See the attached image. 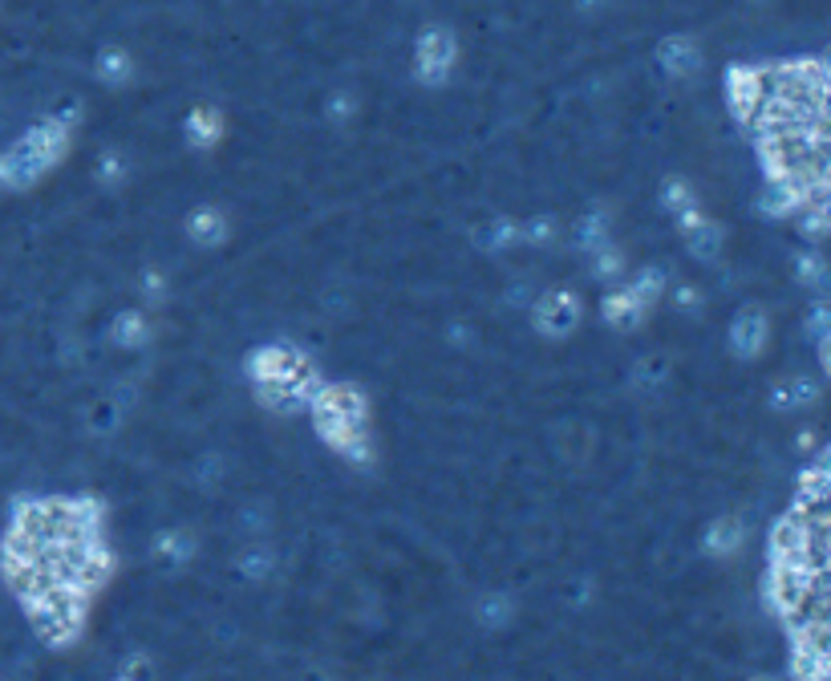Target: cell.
<instances>
[{
	"label": "cell",
	"mask_w": 831,
	"mask_h": 681,
	"mask_svg": "<svg viewBox=\"0 0 831 681\" xmlns=\"http://www.w3.org/2000/svg\"><path fill=\"white\" fill-rule=\"evenodd\" d=\"M240 568H244L248 576H264V572L272 568V556H268L264 548H252V552H248V556L240 560Z\"/></svg>",
	"instance_id": "cell-14"
},
{
	"label": "cell",
	"mask_w": 831,
	"mask_h": 681,
	"mask_svg": "<svg viewBox=\"0 0 831 681\" xmlns=\"http://www.w3.org/2000/svg\"><path fill=\"white\" fill-rule=\"evenodd\" d=\"M455 57H459V45H455V37H450L446 29H426L422 37H418V53H414V69H418V78L422 82H442L446 73H450V65H455Z\"/></svg>",
	"instance_id": "cell-3"
},
{
	"label": "cell",
	"mask_w": 831,
	"mask_h": 681,
	"mask_svg": "<svg viewBox=\"0 0 831 681\" xmlns=\"http://www.w3.org/2000/svg\"><path fill=\"white\" fill-rule=\"evenodd\" d=\"M69 146V130L57 122H45L37 130H29L21 142H13L5 155H0V183L5 187H29L33 179H41Z\"/></svg>",
	"instance_id": "cell-2"
},
{
	"label": "cell",
	"mask_w": 831,
	"mask_h": 681,
	"mask_svg": "<svg viewBox=\"0 0 831 681\" xmlns=\"http://www.w3.org/2000/svg\"><path fill=\"white\" fill-rule=\"evenodd\" d=\"M142 337H146L142 321H138V317H122V325H118V341H126V345H138Z\"/></svg>",
	"instance_id": "cell-16"
},
{
	"label": "cell",
	"mask_w": 831,
	"mask_h": 681,
	"mask_svg": "<svg viewBox=\"0 0 831 681\" xmlns=\"http://www.w3.org/2000/svg\"><path fill=\"white\" fill-rule=\"evenodd\" d=\"M803 276H807V280H823V264H819V256H807V260H803Z\"/></svg>",
	"instance_id": "cell-17"
},
{
	"label": "cell",
	"mask_w": 831,
	"mask_h": 681,
	"mask_svg": "<svg viewBox=\"0 0 831 681\" xmlns=\"http://www.w3.org/2000/svg\"><path fill=\"white\" fill-rule=\"evenodd\" d=\"M750 681H775V677H750Z\"/></svg>",
	"instance_id": "cell-18"
},
{
	"label": "cell",
	"mask_w": 831,
	"mask_h": 681,
	"mask_svg": "<svg viewBox=\"0 0 831 681\" xmlns=\"http://www.w3.org/2000/svg\"><path fill=\"white\" fill-rule=\"evenodd\" d=\"M219 227H223V219H219L211 207H203V211H195V219H191V236L203 240V244H211V240H219Z\"/></svg>",
	"instance_id": "cell-11"
},
{
	"label": "cell",
	"mask_w": 831,
	"mask_h": 681,
	"mask_svg": "<svg viewBox=\"0 0 831 681\" xmlns=\"http://www.w3.org/2000/svg\"><path fill=\"white\" fill-rule=\"evenodd\" d=\"M118 681H138V677H118Z\"/></svg>",
	"instance_id": "cell-19"
},
{
	"label": "cell",
	"mask_w": 831,
	"mask_h": 681,
	"mask_svg": "<svg viewBox=\"0 0 831 681\" xmlns=\"http://www.w3.org/2000/svg\"><path fill=\"white\" fill-rule=\"evenodd\" d=\"M815 394H811V386H803V382H791V386H783L779 394H775V406L779 410H787V406H803V402H811Z\"/></svg>",
	"instance_id": "cell-12"
},
{
	"label": "cell",
	"mask_w": 831,
	"mask_h": 681,
	"mask_svg": "<svg viewBox=\"0 0 831 681\" xmlns=\"http://www.w3.org/2000/svg\"><path fill=\"white\" fill-rule=\"evenodd\" d=\"M742 540H746L742 523H738V519H730V515L714 519V523H710V532H706V548H710L714 556H730V552H738V548H742Z\"/></svg>",
	"instance_id": "cell-7"
},
{
	"label": "cell",
	"mask_w": 831,
	"mask_h": 681,
	"mask_svg": "<svg viewBox=\"0 0 831 681\" xmlns=\"http://www.w3.org/2000/svg\"><path fill=\"white\" fill-rule=\"evenodd\" d=\"M187 138L195 142V146H207V142H215L219 138V118H215V110H195L191 118H187Z\"/></svg>",
	"instance_id": "cell-9"
},
{
	"label": "cell",
	"mask_w": 831,
	"mask_h": 681,
	"mask_svg": "<svg viewBox=\"0 0 831 681\" xmlns=\"http://www.w3.org/2000/svg\"><path fill=\"white\" fill-rule=\"evenodd\" d=\"M657 57H661V65H665L669 78H690V73L698 69V61H702L694 37H669V41H661Z\"/></svg>",
	"instance_id": "cell-4"
},
{
	"label": "cell",
	"mask_w": 831,
	"mask_h": 681,
	"mask_svg": "<svg viewBox=\"0 0 831 681\" xmlns=\"http://www.w3.org/2000/svg\"><path fill=\"white\" fill-rule=\"evenodd\" d=\"M126 73H130V61H126L122 53H106V57H102V78H106V82H122Z\"/></svg>",
	"instance_id": "cell-13"
},
{
	"label": "cell",
	"mask_w": 831,
	"mask_h": 681,
	"mask_svg": "<svg viewBox=\"0 0 831 681\" xmlns=\"http://www.w3.org/2000/svg\"><path fill=\"white\" fill-rule=\"evenodd\" d=\"M641 305H645V300H641L633 288H625V292H613L609 300H604V313H609V321L625 325V321H633V317L641 313Z\"/></svg>",
	"instance_id": "cell-8"
},
{
	"label": "cell",
	"mask_w": 831,
	"mask_h": 681,
	"mask_svg": "<svg viewBox=\"0 0 831 681\" xmlns=\"http://www.w3.org/2000/svg\"><path fill=\"white\" fill-rule=\"evenodd\" d=\"M191 552H195V540H191L187 532H163V536H159V556H163V560L183 564V560H191Z\"/></svg>",
	"instance_id": "cell-10"
},
{
	"label": "cell",
	"mask_w": 831,
	"mask_h": 681,
	"mask_svg": "<svg viewBox=\"0 0 831 681\" xmlns=\"http://www.w3.org/2000/svg\"><path fill=\"white\" fill-rule=\"evenodd\" d=\"M730 341H734V349L742 353V357H754L763 349V341H767V317L763 313H742L738 321H734V329H730Z\"/></svg>",
	"instance_id": "cell-6"
},
{
	"label": "cell",
	"mask_w": 831,
	"mask_h": 681,
	"mask_svg": "<svg viewBox=\"0 0 831 681\" xmlns=\"http://www.w3.org/2000/svg\"><path fill=\"white\" fill-rule=\"evenodd\" d=\"M317 430L321 438L341 450L345 459L365 463L369 459V430H365V398L357 390H321L313 398Z\"/></svg>",
	"instance_id": "cell-1"
},
{
	"label": "cell",
	"mask_w": 831,
	"mask_h": 681,
	"mask_svg": "<svg viewBox=\"0 0 831 681\" xmlns=\"http://www.w3.org/2000/svg\"><path fill=\"white\" fill-rule=\"evenodd\" d=\"M576 296H568V292H552V296H544L540 300V309H536V321H540V329L544 333H568L572 325H576Z\"/></svg>",
	"instance_id": "cell-5"
},
{
	"label": "cell",
	"mask_w": 831,
	"mask_h": 681,
	"mask_svg": "<svg viewBox=\"0 0 831 681\" xmlns=\"http://www.w3.org/2000/svg\"><path fill=\"white\" fill-rule=\"evenodd\" d=\"M507 613H511V604H507L503 596L483 600V621H487V625H503V621H507Z\"/></svg>",
	"instance_id": "cell-15"
}]
</instances>
